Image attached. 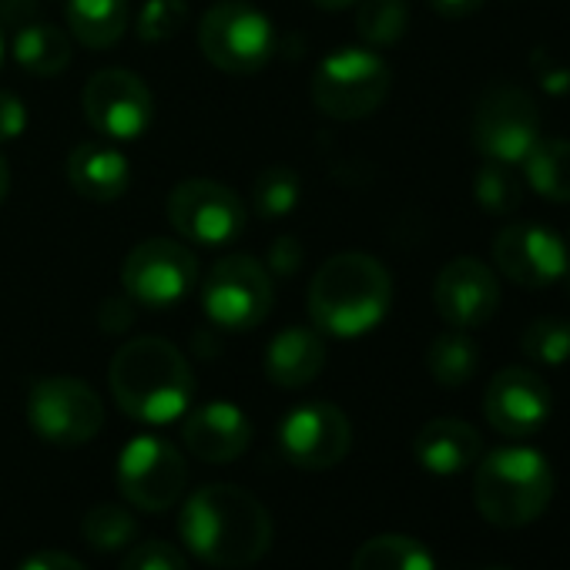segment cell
<instances>
[{
    "instance_id": "42",
    "label": "cell",
    "mask_w": 570,
    "mask_h": 570,
    "mask_svg": "<svg viewBox=\"0 0 570 570\" xmlns=\"http://www.w3.org/2000/svg\"><path fill=\"white\" fill-rule=\"evenodd\" d=\"M0 61H4V31H0Z\"/></svg>"
},
{
    "instance_id": "43",
    "label": "cell",
    "mask_w": 570,
    "mask_h": 570,
    "mask_svg": "<svg viewBox=\"0 0 570 570\" xmlns=\"http://www.w3.org/2000/svg\"><path fill=\"white\" fill-rule=\"evenodd\" d=\"M563 282H567V293H570V265H567V272H563Z\"/></svg>"
},
{
    "instance_id": "10",
    "label": "cell",
    "mask_w": 570,
    "mask_h": 570,
    "mask_svg": "<svg viewBox=\"0 0 570 570\" xmlns=\"http://www.w3.org/2000/svg\"><path fill=\"white\" fill-rule=\"evenodd\" d=\"M198 278V262L175 238H148L135 245L121 265V285L131 303L148 309L178 306Z\"/></svg>"
},
{
    "instance_id": "23",
    "label": "cell",
    "mask_w": 570,
    "mask_h": 570,
    "mask_svg": "<svg viewBox=\"0 0 570 570\" xmlns=\"http://www.w3.org/2000/svg\"><path fill=\"white\" fill-rule=\"evenodd\" d=\"M11 55L28 75L55 78V75L68 71V65H71V41L65 31L35 21V24H24L14 31Z\"/></svg>"
},
{
    "instance_id": "17",
    "label": "cell",
    "mask_w": 570,
    "mask_h": 570,
    "mask_svg": "<svg viewBox=\"0 0 570 570\" xmlns=\"http://www.w3.org/2000/svg\"><path fill=\"white\" fill-rule=\"evenodd\" d=\"M483 413L503 436H533L553 413V393L537 373L510 366L490 380L483 393Z\"/></svg>"
},
{
    "instance_id": "41",
    "label": "cell",
    "mask_w": 570,
    "mask_h": 570,
    "mask_svg": "<svg viewBox=\"0 0 570 570\" xmlns=\"http://www.w3.org/2000/svg\"><path fill=\"white\" fill-rule=\"evenodd\" d=\"M8 188H11V171H8L4 155H0V205H4V198H8Z\"/></svg>"
},
{
    "instance_id": "21",
    "label": "cell",
    "mask_w": 570,
    "mask_h": 570,
    "mask_svg": "<svg viewBox=\"0 0 570 570\" xmlns=\"http://www.w3.org/2000/svg\"><path fill=\"white\" fill-rule=\"evenodd\" d=\"M68 181L88 202H118L131 185V168L115 145L85 141L68 155Z\"/></svg>"
},
{
    "instance_id": "11",
    "label": "cell",
    "mask_w": 570,
    "mask_h": 570,
    "mask_svg": "<svg viewBox=\"0 0 570 570\" xmlns=\"http://www.w3.org/2000/svg\"><path fill=\"white\" fill-rule=\"evenodd\" d=\"M168 222L185 242L222 248L245 232V205L228 185L188 178L168 195Z\"/></svg>"
},
{
    "instance_id": "37",
    "label": "cell",
    "mask_w": 570,
    "mask_h": 570,
    "mask_svg": "<svg viewBox=\"0 0 570 570\" xmlns=\"http://www.w3.org/2000/svg\"><path fill=\"white\" fill-rule=\"evenodd\" d=\"M21 570H88V567L68 550H38L21 563Z\"/></svg>"
},
{
    "instance_id": "20",
    "label": "cell",
    "mask_w": 570,
    "mask_h": 570,
    "mask_svg": "<svg viewBox=\"0 0 570 570\" xmlns=\"http://www.w3.org/2000/svg\"><path fill=\"white\" fill-rule=\"evenodd\" d=\"M265 376L282 390H303L326 370V343L309 326L282 330L265 346Z\"/></svg>"
},
{
    "instance_id": "44",
    "label": "cell",
    "mask_w": 570,
    "mask_h": 570,
    "mask_svg": "<svg viewBox=\"0 0 570 570\" xmlns=\"http://www.w3.org/2000/svg\"><path fill=\"white\" fill-rule=\"evenodd\" d=\"M487 570H510V567H487Z\"/></svg>"
},
{
    "instance_id": "35",
    "label": "cell",
    "mask_w": 570,
    "mask_h": 570,
    "mask_svg": "<svg viewBox=\"0 0 570 570\" xmlns=\"http://www.w3.org/2000/svg\"><path fill=\"white\" fill-rule=\"evenodd\" d=\"M28 131V108L14 91H0V145L18 141Z\"/></svg>"
},
{
    "instance_id": "8",
    "label": "cell",
    "mask_w": 570,
    "mask_h": 570,
    "mask_svg": "<svg viewBox=\"0 0 570 570\" xmlns=\"http://www.w3.org/2000/svg\"><path fill=\"white\" fill-rule=\"evenodd\" d=\"M202 306L212 326L245 333L262 326L272 309V275L252 255H225L212 265L202 285Z\"/></svg>"
},
{
    "instance_id": "32",
    "label": "cell",
    "mask_w": 570,
    "mask_h": 570,
    "mask_svg": "<svg viewBox=\"0 0 570 570\" xmlns=\"http://www.w3.org/2000/svg\"><path fill=\"white\" fill-rule=\"evenodd\" d=\"M185 24H188L185 0H145L138 11V38L145 45H165L178 38Z\"/></svg>"
},
{
    "instance_id": "36",
    "label": "cell",
    "mask_w": 570,
    "mask_h": 570,
    "mask_svg": "<svg viewBox=\"0 0 570 570\" xmlns=\"http://www.w3.org/2000/svg\"><path fill=\"white\" fill-rule=\"evenodd\" d=\"M533 75L543 85V91H550V95H567L570 91V71L557 58H547L543 48L533 51Z\"/></svg>"
},
{
    "instance_id": "39",
    "label": "cell",
    "mask_w": 570,
    "mask_h": 570,
    "mask_svg": "<svg viewBox=\"0 0 570 570\" xmlns=\"http://www.w3.org/2000/svg\"><path fill=\"white\" fill-rule=\"evenodd\" d=\"M487 0H430V8L440 14V18H470L476 14Z\"/></svg>"
},
{
    "instance_id": "2",
    "label": "cell",
    "mask_w": 570,
    "mask_h": 570,
    "mask_svg": "<svg viewBox=\"0 0 570 570\" xmlns=\"http://www.w3.org/2000/svg\"><path fill=\"white\" fill-rule=\"evenodd\" d=\"M108 383L121 413L148 426L185 416L195 396L188 360L158 336L125 343L108 366Z\"/></svg>"
},
{
    "instance_id": "1",
    "label": "cell",
    "mask_w": 570,
    "mask_h": 570,
    "mask_svg": "<svg viewBox=\"0 0 570 570\" xmlns=\"http://www.w3.org/2000/svg\"><path fill=\"white\" fill-rule=\"evenodd\" d=\"M185 547L208 567L242 570L258 563L272 547V513L265 503L235 483L198 487L178 517Z\"/></svg>"
},
{
    "instance_id": "40",
    "label": "cell",
    "mask_w": 570,
    "mask_h": 570,
    "mask_svg": "<svg viewBox=\"0 0 570 570\" xmlns=\"http://www.w3.org/2000/svg\"><path fill=\"white\" fill-rule=\"evenodd\" d=\"M313 4L323 8V11H346V8L360 4V0H313Z\"/></svg>"
},
{
    "instance_id": "27",
    "label": "cell",
    "mask_w": 570,
    "mask_h": 570,
    "mask_svg": "<svg viewBox=\"0 0 570 570\" xmlns=\"http://www.w3.org/2000/svg\"><path fill=\"white\" fill-rule=\"evenodd\" d=\"M299 202H303V178L289 165L265 168L252 185V205L258 218H268V222L289 218L299 208Z\"/></svg>"
},
{
    "instance_id": "15",
    "label": "cell",
    "mask_w": 570,
    "mask_h": 570,
    "mask_svg": "<svg viewBox=\"0 0 570 570\" xmlns=\"http://www.w3.org/2000/svg\"><path fill=\"white\" fill-rule=\"evenodd\" d=\"M353 446L350 416L333 403H303L285 413L278 426V450L293 466L330 470Z\"/></svg>"
},
{
    "instance_id": "24",
    "label": "cell",
    "mask_w": 570,
    "mask_h": 570,
    "mask_svg": "<svg viewBox=\"0 0 570 570\" xmlns=\"http://www.w3.org/2000/svg\"><path fill=\"white\" fill-rule=\"evenodd\" d=\"M527 185L547 202H570V141L540 138L520 161Z\"/></svg>"
},
{
    "instance_id": "28",
    "label": "cell",
    "mask_w": 570,
    "mask_h": 570,
    "mask_svg": "<svg viewBox=\"0 0 570 570\" xmlns=\"http://www.w3.org/2000/svg\"><path fill=\"white\" fill-rule=\"evenodd\" d=\"M81 537L98 553H118L135 543L138 520L121 503H95L81 520Z\"/></svg>"
},
{
    "instance_id": "4",
    "label": "cell",
    "mask_w": 570,
    "mask_h": 570,
    "mask_svg": "<svg viewBox=\"0 0 570 570\" xmlns=\"http://www.w3.org/2000/svg\"><path fill=\"white\" fill-rule=\"evenodd\" d=\"M553 497V466L530 446H500L487 453L473 476L476 510L503 530L537 520Z\"/></svg>"
},
{
    "instance_id": "33",
    "label": "cell",
    "mask_w": 570,
    "mask_h": 570,
    "mask_svg": "<svg viewBox=\"0 0 570 570\" xmlns=\"http://www.w3.org/2000/svg\"><path fill=\"white\" fill-rule=\"evenodd\" d=\"M121 570H188V560L168 540H141L128 550Z\"/></svg>"
},
{
    "instance_id": "7",
    "label": "cell",
    "mask_w": 570,
    "mask_h": 570,
    "mask_svg": "<svg viewBox=\"0 0 570 570\" xmlns=\"http://www.w3.org/2000/svg\"><path fill=\"white\" fill-rule=\"evenodd\" d=\"M470 141L487 161L520 165L540 141V108L520 85H493L480 95L470 121Z\"/></svg>"
},
{
    "instance_id": "38",
    "label": "cell",
    "mask_w": 570,
    "mask_h": 570,
    "mask_svg": "<svg viewBox=\"0 0 570 570\" xmlns=\"http://www.w3.org/2000/svg\"><path fill=\"white\" fill-rule=\"evenodd\" d=\"M0 21L11 31L38 21V0H0Z\"/></svg>"
},
{
    "instance_id": "5",
    "label": "cell",
    "mask_w": 570,
    "mask_h": 570,
    "mask_svg": "<svg viewBox=\"0 0 570 570\" xmlns=\"http://www.w3.org/2000/svg\"><path fill=\"white\" fill-rule=\"evenodd\" d=\"M390 65L366 48H343L313 75V101L333 121H363L376 115L390 98Z\"/></svg>"
},
{
    "instance_id": "34",
    "label": "cell",
    "mask_w": 570,
    "mask_h": 570,
    "mask_svg": "<svg viewBox=\"0 0 570 570\" xmlns=\"http://www.w3.org/2000/svg\"><path fill=\"white\" fill-rule=\"evenodd\" d=\"M299 265H303V242H299V238H293V235L275 238V245L268 248V262H265L268 275L289 278V275H296V272H299Z\"/></svg>"
},
{
    "instance_id": "16",
    "label": "cell",
    "mask_w": 570,
    "mask_h": 570,
    "mask_svg": "<svg viewBox=\"0 0 570 570\" xmlns=\"http://www.w3.org/2000/svg\"><path fill=\"white\" fill-rule=\"evenodd\" d=\"M433 306L440 320L453 330H480L500 309V282L490 265L480 258H453L440 268L433 285Z\"/></svg>"
},
{
    "instance_id": "25",
    "label": "cell",
    "mask_w": 570,
    "mask_h": 570,
    "mask_svg": "<svg viewBox=\"0 0 570 570\" xmlns=\"http://www.w3.org/2000/svg\"><path fill=\"white\" fill-rule=\"evenodd\" d=\"M350 570H436V563L420 540L403 533H380L353 553Z\"/></svg>"
},
{
    "instance_id": "22",
    "label": "cell",
    "mask_w": 570,
    "mask_h": 570,
    "mask_svg": "<svg viewBox=\"0 0 570 570\" xmlns=\"http://www.w3.org/2000/svg\"><path fill=\"white\" fill-rule=\"evenodd\" d=\"M65 14H68L71 35L85 48L105 51L125 38L131 8H128V0H68Z\"/></svg>"
},
{
    "instance_id": "19",
    "label": "cell",
    "mask_w": 570,
    "mask_h": 570,
    "mask_svg": "<svg viewBox=\"0 0 570 570\" xmlns=\"http://www.w3.org/2000/svg\"><path fill=\"white\" fill-rule=\"evenodd\" d=\"M480 450H483L480 433L470 423L453 420V416L430 420L413 440L416 463L433 476H456L470 470L480 460Z\"/></svg>"
},
{
    "instance_id": "12",
    "label": "cell",
    "mask_w": 570,
    "mask_h": 570,
    "mask_svg": "<svg viewBox=\"0 0 570 570\" xmlns=\"http://www.w3.org/2000/svg\"><path fill=\"white\" fill-rule=\"evenodd\" d=\"M185 483V456L161 436H135L118 456V490L131 507L145 513L168 510L175 500H181Z\"/></svg>"
},
{
    "instance_id": "18",
    "label": "cell",
    "mask_w": 570,
    "mask_h": 570,
    "mask_svg": "<svg viewBox=\"0 0 570 570\" xmlns=\"http://www.w3.org/2000/svg\"><path fill=\"white\" fill-rule=\"evenodd\" d=\"M181 440L205 463H232L252 443V423L235 403H205L181 423Z\"/></svg>"
},
{
    "instance_id": "31",
    "label": "cell",
    "mask_w": 570,
    "mask_h": 570,
    "mask_svg": "<svg viewBox=\"0 0 570 570\" xmlns=\"http://www.w3.org/2000/svg\"><path fill=\"white\" fill-rule=\"evenodd\" d=\"M520 346L540 366H563L570 360V320L543 316L530 323L520 336Z\"/></svg>"
},
{
    "instance_id": "6",
    "label": "cell",
    "mask_w": 570,
    "mask_h": 570,
    "mask_svg": "<svg viewBox=\"0 0 570 570\" xmlns=\"http://www.w3.org/2000/svg\"><path fill=\"white\" fill-rule=\"evenodd\" d=\"M198 48L225 75H255L275 55V24L245 0H222L198 24Z\"/></svg>"
},
{
    "instance_id": "26",
    "label": "cell",
    "mask_w": 570,
    "mask_h": 570,
    "mask_svg": "<svg viewBox=\"0 0 570 570\" xmlns=\"http://www.w3.org/2000/svg\"><path fill=\"white\" fill-rule=\"evenodd\" d=\"M480 366V350L476 343L463 333V330H450V333H440L433 343H430V353H426V370L430 376L446 386V390H456V386H466L473 380Z\"/></svg>"
},
{
    "instance_id": "3",
    "label": "cell",
    "mask_w": 570,
    "mask_h": 570,
    "mask_svg": "<svg viewBox=\"0 0 570 570\" xmlns=\"http://www.w3.org/2000/svg\"><path fill=\"white\" fill-rule=\"evenodd\" d=\"M393 306V278L366 252L333 255L309 285V316L320 333L356 340L373 333Z\"/></svg>"
},
{
    "instance_id": "30",
    "label": "cell",
    "mask_w": 570,
    "mask_h": 570,
    "mask_svg": "<svg viewBox=\"0 0 570 570\" xmlns=\"http://www.w3.org/2000/svg\"><path fill=\"white\" fill-rule=\"evenodd\" d=\"M473 195L490 215H510V212H517L523 188L513 175V165L483 161L473 175Z\"/></svg>"
},
{
    "instance_id": "13",
    "label": "cell",
    "mask_w": 570,
    "mask_h": 570,
    "mask_svg": "<svg viewBox=\"0 0 570 570\" xmlns=\"http://www.w3.org/2000/svg\"><path fill=\"white\" fill-rule=\"evenodd\" d=\"M88 125L111 141H135L148 131L155 118V101L148 85L121 68L98 71L81 95Z\"/></svg>"
},
{
    "instance_id": "29",
    "label": "cell",
    "mask_w": 570,
    "mask_h": 570,
    "mask_svg": "<svg viewBox=\"0 0 570 570\" xmlns=\"http://www.w3.org/2000/svg\"><path fill=\"white\" fill-rule=\"evenodd\" d=\"M356 31L373 48H393L410 31V8L406 0H360Z\"/></svg>"
},
{
    "instance_id": "14",
    "label": "cell",
    "mask_w": 570,
    "mask_h": 570,
    "mask_svg": "<svg viewBox=\"0 0 570 570\" xmlns=\"http://www.w3.org/2000/svg\"><path fill=\"white\" fill-rule=\"evenodd\" d=\"M493 265L513 285L543 289V285L563 278L570 252L553 228L540 222H510L493 235Z\"/></svg>"
},
{
    "instance_id": "9",
    "label": "cell",
    "mask_w": 570,
    "mask_h": 570,
    "mask_svg": "<svg viewBox=\"0 0 570 570\" xmlns=\"http://www.w3.org/2000/svg\"><path fill=\"white\" fill-rule=\"evenodd\" d=\"M28 423L55 446H81L101 433L105 403L75 376H45L28 393Z\"/></svg>"
}]
</instances>
